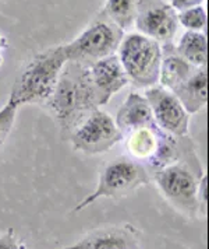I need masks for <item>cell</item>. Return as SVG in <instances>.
<instances>
[{"instance_id":"7","label":"cell","mask_w":209,"mask_h":249,"mask_svg":"<svg viewBox=\"0 0 209 249\" xmlns=\"http://www.w3.org/2000/svg\"><path fill=\"white\" fill-rule=\"evenodd\" d=\"M70 142L74 150L89 156L109 151L123 139V133L109 113L94 109L70 133Z\"/></svg>"},{"instance_id":"17","label":"cell","mask_w":209,"mask_h":249,"mask_svg":"<svg viewBox=\"0 0 209 249\" xmlns=\"http://www.w3.org/2000/svg\"><path fill=\"white\" fill-rule=\"evenodd\" d=\"M138 0H108L105 14L121 31H126L135 21Z\"/></svg>"},{"instance_id":"10","label":"cell","mask_w":209,"mask_h":249,"mask_svg":"<svg viewBox=\"0 0 209 249\" xmlns=\"http://www.w3.org/2000/svg\"><path fill=\"white\" fill-rule=\"evenodd\" d=\"M88 76L98 105L108 104L114 94L129 84V77L116 55L102 57L89 63Z\"/></svg>"},{"instance_id":"18","label":"cell","mask_w":209,"mask_h":249,"mask_svg":"<svg viewBox=\"0 0 209 249\" xmlns=\"http://www.w3.org/2000/svg\"><path fill=\"white\" fill-rule=\"evenodd\" d=\"M177 21L181 24L187 31L201 33L207 27V10L202 6H194L186 10L177 13Z\"/></svg>"},{"instance_id":"3","label":"cell","mask_w":209,"mask_h":249,"mask_svg":"<svg viewBox=\"0 0 209 249\" xmlns=\"http://www.w3.org/2000/svg\"><path fill=\"white\" fill-rule=\"evenodd\" d=\"M184 160L154 171L155 183L166 199L187 215L202 213L198 200V185L202 168L197 154L190 144L184 151Z\"/></svg>"},{"instance_id":"22","label":"cell","mask_w":209,"mask_h":249,"mask_svg":"<svg viewBox=\"0 0 209 249\" xmlns=\"http://www.w3.org/2000/svg\"><path fill=\"white\" fill-rule=\"evenodd\" d=\"M202 0H170V6L175 12H181L194 6H201Z\"/></svg>"},{"instance_id":"19","label":"cell","mask_w":209,"mask_h":249,"mask_svg":"<svg viewBox=\"0 0 209 249\" xmlns=\"http://www.w3.org/2000/svg\"><path fill=\"white\" fill-rule=\"evenodd\" d=\"M18 108L20 107L16 102L9 100L4 104V107L0 109V148L3 147L7 137L10 136L14 122H16V118H17Z\"/></svg>"},{"instance_id":"1","label":"cell","mask_w":209,"mask_h":249,"mask_svg":"<svg viewBox=\"0 0 209 249\" xmlns=\"http://www.w3.org/2000/svg\"><path fill=\"white\" fill-rule=\"evenodd\" d=\"M64 135H68L94 109L99 108L88 76V66L67 62L52 95L45 102Z\"/></svg>"},{"instance_id":"20","label":"cell","mask_w":209,"mask_h":249,"mask_svg":"<svg viewBox=\"0 0 209 249\" xmlns=\"http://www.w3.org/2000/svg\"><path fill=\"white\" fill-rule=\"evenodd\" d=\"M0 249H27L25 245L14 234L13 230H9L6 234L0 235Z\"/></svg>"},{"instance_id":"13","label":"cell","mask_w":209,"mask_h":249,"mask_svg":"<svg viewBox=\"0 0 209 249\" xmlns=\"http://www.w3.org/2000/svg\"><path fill=\"white\" fill-rule=\"evenodd\" d=\"M60 249H138V245L130 232L120 228H110L87 235L77 244Z\"/></svg>"},{"instance_id":"21","label":"cell","mask_w":209,"mask_h":249,"mask_svg":"<svg viewBox=\"0 0 209 249\" xmlns=\"http://www.w3.org/2000/svg\"><path fill=\"white\" fill-rule=\"evenodd\" d=\"M208 177L207 174H204L199 179L198 185V200L201 207H205L207 206V202H208Z\"/></svg>"},{"instance_id":"15","label":"cell","mask_w":209,"mask_h":249,"mask_svg":"<svg viewBox=\"0 0 209 249\" xmlns=\"http://www.w3.org/2000/svg\"><path fill=\"white\" fill-rule=\"evenodd\" d=\"M177 55L195 68L207 66L208 60V39L198 31H187L178 41Z\"/></svg>"},{"instance_id":"16","label":"cell","mask_w":209,"mask_h":249,"mask_svg":"<svg viewBox=\"0 0 209 249\" xmlns=\"http://www.w3.org/2000/svg\"><path fill=\"white\" fill-rule=\"evenodd\" d=\"M195 70V66L190 65L178 55H165L162 56L161 70H159V81L161 86L166 90L172 91L187 80L191 73Z\"/></svg>"},{"instance_id":"9","label":"cell","mask_w":209,"mask_h":249,"mask_svg":"<svg viewBox=\"0 0 209 249\" xmlns=\"http://www.w3.org/2000/svg\"><path fill=\"white\" fill-rule=\"evenodd\" d=\"M135 25L140 34L146 35L156 42L169 44L177 33V13L162 0L138 1Z\"/></svg>"},{"instance_id":"14","label":"cell","mask_w":209,"mask_h":249,"mask_svg":"<svg viewBox=\"0 0 209 249\" xmlns=\"http://www.w3.org/2000/svg\"><path fill=\"white\" fill-rule=\"evenodd\" d=\"M166 132L161 130L156 124L137 129L131 133H129V143L127 148L135 161H140L141 164L148 165V162L152 160L156 150L159 147L162 139Z\"/></svg>"},{"instance_id":"4","label":"cell","mask_w":209,"mask_h":249,"mask_svg":"<svg viewBox=\"0 0 209 249\" xmlns=\"http://www.w3.org/2000/svg\"><path fill=\"white\" fill-rule=\"evenodd\" d=\"M119 60L129 81L140 89H148L159 81L162 63V49L155 39L132 33L121 38L119 45Z\"/></svg>"},{"instance_id":"8","label":"cell","mask_w":209,"mask_h":249,"mask_svg":"<svg viewBox=\"0 0 209 249\" xmlns=\"http://www.w3.org/2000/svg\"><path fill=\"white\" fill-rule=\"evenodd\" d=\"M144 97L149 104L155 124L161 130L178 139L188 136L190 113L173 92L155 84L145 89Z\"/></svg>"},{"instance_id":"11","label":"cell","mask_w":209,"mask_h":249,"mask_svg":"<svg viewBox=\"0 0 209 249\" xmlns=\"http://www.w3.org/2000/svg\"><path fill=\"white\" fill-rule=\"evenodd\" d=\"M114 122L120 129L123 136L131 133L137 129L156 124L152 109L146 101V98L138 92L129 94L124 104L119 108Z\"/></svg>"},{"instance_id":"23","label":"cell","mask_w":209,"mask_h":249,"mask_svg":"<svg viewBox=\"0 0 209 249\" xmlns=\"http://www.w3.org/2000/svg\"><path fill=\"white\" fill-rule=\"evenodd\" d=\"M9 49V41L4 35L0 33V66L4 62V52Z\"/></svg>"},{"instance_id":"12","label":"cell","mask_w":209,"mask_h":249,"mask_svg":"<svg viewBox=\"0 0 209 249\" xmlns=\"http://www.w3.org/2000/svg\"><path fill=\"white\" fill-rule=\"evenodd\" d=\"M190 115L201 111L208 101V71L207 66L195 68L187 80L172 90Z\"/></svg>"},{"instance_id":"6","label":"cell","mask_w":209,"mask_h":249,"mask_svg":"<svg viewBox=\"0 0 209 249\" xmlns=\"http://www.w3.org/2000/svg\"><path fill=\"white\" fill-rule=\"evenodd\" d=\"M123 31L109 18H99L82 31L76 39L64 46L68 62L82 65L92 63L102 57L114 55L120 45Z\"/></svg>"},{"instance_id":"2","label":"cell","mask_w":209,"mask_h":249,"mask_svg":"<svg viewBox=\"0 0 209 249\" xmlns=\"http://www.w3.org/2000/svg\"><path fill=\"white\" fill-rule=\"evenodd\" d=\"M67 62L68 59L63 45L52 46L39 52L16 79L9 100L18 107L32 102H46L55 90Z\"/></svg>"},{"instance_id":"5","label":"cell","mask_w":209,"mask_h":249,"mask_svg":"<svg viewBox=\"0 0 209 249\" xmlns=\"http://www.w3.org/2000/svg\"><path fill=\"white\" fill-rule=\"evenodd\" d=\"M149 181L151 177L145 165L140 161L127 157H119L113 160L108 165H105V168L100 172L96 189L84 200H81L74 207L73 213L81 212L82 209L91 206L100 197L126 196L144 185H148Z\"/></svg>"}]
</instances>
